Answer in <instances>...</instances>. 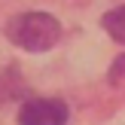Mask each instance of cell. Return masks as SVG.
I'll list each match as a JSON object with an SVG mask.
<instances>
[{
	"mask_svg": "<svg viewBox=\"0 0 125 125\" xmlns=\"http://www.w3.org/2000/svg\"><path fill=\"white\" fill-rule=\"evenodd\" d=\"M6 37L24 52H46L61 40V24L49 12H21L9 18Z\"/></svg>",
	"mask_w": 125,
	"mask_h": 125,
	"instance_id": "6da1fadb",
	"label": "cell"
},
{
	"mask_svg": "<svg viewBox=\"0 0 125 125\" xmlns=\"http://www.w3.org/2000/svg\"><path fill=\"white\" fill-rule=\"evenodd\" d=\"M18 125H67V107L58 98H34L18 110Z\"/></svg>",
	"mask_w": 125,
	"mask_h": 125,
	"instance_id": "7a4b0ae2",
	"label": "cell"
},
{
	"mask_svg": "<svg viewBox=\"0 0 125 125\" xmlns=\"http://www.w3.org/2000/svg\"><path fill=\"white\" fill-rule=\"evenodd\" d=\"M104 31H107L113 40L125 43V6H116L104 15Z\"/></svg>",
	"mask_w": 125,
	"mask_h": 125,
	"instance_id": "3957f363",
	"label": "cell"
},
{
	"mask_svg": "<svg viewBox=\"0 0 125 125\" xmlns=\"http://www.w3.org/2000/svg\"><path fill=\"white\" fill-rule=\"evenodd\" d=\"M122 73H125V55L113 61V70H110V83H116V79H119Z\"/></svg>",
	"mask_w": 125,
	"mask_h": 125,
	"instance_id": "277c9868",
	"label": "cell"
}]
</instances>
